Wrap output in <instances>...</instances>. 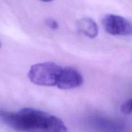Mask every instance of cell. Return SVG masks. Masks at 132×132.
Here are the masks:
<instances>
[{"label":"cell","instance_id":"obj_8","mask_svg":"<svg viewBox=\"0 0 132 132\" xmlns=\"http://www.w3.org/2000/svg\"><path fill=\"white\" fill-rule=\"evenodd\" d=\"M46 24L48 27L52 30L57 29L59 27V23H57L56 20L52 19V18H49L46 20Z\"/></svg>","mask_w":132,"mask_h":132},{"label":"cell","instance_id":"obj_4","mask_svg":"<svg viewBox=\"0 0 132 132\" xmlns=\"http://www.w3.org/2000/svg\"><path fill=\"white\" fill-rule=\"evenodd\" d=\"M83 82V77L79 71L72 67H64L57 87L61 90H71L81 86Z\"/></svg>","mask_w":132,"mask_h":132},{"label":"cell","instance_id":"obj_5","mask_svg":"<svg viewBox=\"0 0 132 132\" xmlns=\"http://www.w3.org/2000/svg\"><path fill=\"white\" fill-rule=\"evenodd\" d=\"M77 27L80 32L90 38L97 37L99 33L97 24L90 18H83L77 21Z\"/></svg>","mask_w":132,"mask_h":132},{"label":"cell","instance_id":"obj_6","mask_svg":"<svg viewBox=\"0 0 132 132\" xmlns=\"http://www.w3.org/2000/svg\"><path fill=\"white\" fill-rule=\"evenodd\" d=\"M95 125L101 130L108 132H120L122 129L119 124L103 118L95 119Z\"/></svg>","mask_w":132,"mask_h":132},{"label":"cell","instance_id":"obj_3","mask_svg":"<svg viewBox=\"0 0 132 132\" xmlns=\"http://www.w3.org/2000/svg\"><path fill=\"white\" fill-rule=\"evenodd\" d=\"M103 24L105 30L113 36L132 35V23L121 15L106 14L103 19Z\"/></svg>","mask_w":132,"mask_h":132},{"label":"cell","instance_id":"obj_2","mask_svg":"<svg viewBox=\"0 0 132 132\" xmlns=\"http://www.w3.org/2000/svg\"><path fill=\"white\" fill-rule=\"evenodd\" d=\"M64 67L52 62H45L32 65L28 77L32 83L39 86H57Z\"/></svg>","mask_w":132,"mask_h":132},{"label":"cell","instance_id":"obj_7","mask_svg":"<svg viewBox=\"0 0 132 132\" xmlns=\"http://www.w3.org/2000/svg\"><path fill=\"white\" fill-rule=\"evenodd\" d=\"M121 110L125 114L132 115V99H128L122 103L121 107Z\"/></svg>","mask_w":132,"mask_h":132},{"label":"cell","instance_id":"obj_1","mask_svg":"<svg viewBox=\"0 0 132 132\" xmlns=\"http://www.w3.org/2000/svg\"><path fill=\"white\" fill-rule=\"evenodd\" d=\"M3 123L18 132H68L61 119L48 113L32 108L17 112L1 110Z\"/></svg>","mask_w":132,"mask_h":132}]
</instances>
